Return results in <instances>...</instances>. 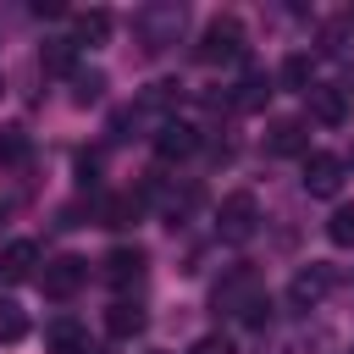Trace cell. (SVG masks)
Masks as SVG:
<instances>
[{
  "mask_svg": "<svg viewBox=\"0 0 354 354\" xmlns=\"http://www.w3.org/2000/svg\"><path fill=\"white\" fill-rule=\"evenodd\" d=\"M337 188H343V155L310 149V155H304V194H310V199H332Z\"/></svg>",
  "mask_w": 354,
  "mask_h": 354,
  "instance_id": "52a82bcc",
  "label": "cell"
},
{
  "mask_svg": "<svg viewBox=\"0 0 354 354\" xmlns=\"http://www.w3.org/2000/svg\"><path fill=\"white\" fill-rule=\"evenodd\" d=\"M183 22H188V11L177 0H155V6H138L133 11V39H138L144 55H160L166 44H177Z\"/></svg>",
  "mask_w": 354,
  "mask_h": 354,
  "instance_id": "6da1fadb",
  "label": "cell"
},
{
  "mask_svg": "<svg viewBox=\"0 0 354 354\" xmlns=\"http://www.w3.org/2000/svg\"><path fill=\"white\" fill-rule=\"evenodd\" d=\"M111 39V11L105 6H88V11H77L72 17V44L83 50V44H105Z\"/></svg>",
  "mask_w": 354,
  "mask_h": 354,
  "instance_id": "e0dca14e",
  "label": "cell"
},
{
  "mask_svg": "<svg viewBox=\"0 0 354 354\" xmlns=\"http://www.w3.org/2000/svg\"><path fill=\"white\" fill-rule=\"evenodd\" d=\"M332 282H337V277H332V266H315V260H310V266H304V271H293V282H288V310H299V315H304V310H315V304L332 293Z\"/></svg>",
  "mask_w": 354,
  "mask_h": 354,
  "instance_id": "ba28073f",
  "label": "cell"
},
{
  "mask_svg": "<svg viewBox=\"0 0 354 354\" xmlns=\"http://www.w3.org/2000/svg\"><path fill=\"white\" fill-rule=\"evenodd\" d=\"M205 66H232V61H243L249 55V33H243V22L238 17H210L205 22V33H199V50H194Z\"/></svg>",
  "mask_w": 354,
  "mask_h": 354,
  "instance_id": "7a4b0ae2",
  "label": "cell"
},
{
  "mask_svg": "<svg viewBox=\"0 0 354 354\" xmlns=\"http://www.w3.org/2000/svg\"><path fill=\"white\" fill-rule=\"evenodd\" d=\"M28 149H33V144H28V133H22V127H6V133H0V166H22V160H28Z\"/></svg>",
  "mask_w": 354,
  "mask_h": 354,
  "instance_id": "603a6c76",
  "label": "cell"
},
{
  "mask_svg": "<svg viewBox=\"0 0 354 354\" xmlns=\"http://www.w3.org/2000/svg\"><path fill=\"white\" fill-rule=\"evenodd\" d=\"M304 105H310V116L321 127H343L348 122V88H337V83H310L304 88Z\"/></svg>",
  "mask_w": 354,
  "mask_h": 354,
  "instance_id": "9c48e42d",
  "label": "cell"
},
{
  "mask_svg": "<svg viewBox=\"0 0 354 354\" xmlns=\"http://www.w3.org/2000/svg\"><path fill=\"white\" fill-rule=\"evenodd\" d=\"M105 100V72H72V105H100Z\"/></svg>",
  "mask_w": 354,
  "mask_h": 354,
  "instance_id": "ffe728a7",
  "label": "cell"
},
{
  "mask_svg": "<svg viewBox=\"0 0 354 354\" xmlns=\"http://www.w3.org/2000/svg\"><path fill=\"white\" fill-rule=\"evenodd\" d=\"M39 260H44L39 243H33V238H17V243L0 249V277H6V282H28V277H39Z\"/></svg>",
  "mask_w": 354,
  "mask_h": 354,
  "instance_id": "4fadbf2b",
  "label": "cell"
},
{
  "mask_svg": "<svg viewBox=\"0 0 354 354\" xmlns=\"http://www.w3.org/2000/svg\"><path fill=\"white\" fill-rule=\"evenodd\" d=\"M260 293H266V288H260V271H254V266H232V271L210 288V310H216V315H238V321H243V310H249Z\"/></svg>",
  "mask_w": 354,
  "mask_h": 354,
  "instance_id": "277c9868",
  "label": "cell"
},
{
  "mask_svg": "<svg viewBox=\"0 0 354 354\" xmlns=\"http://www.w3.org/2000/svg\"><path fill=\"white\" fill-rule=\"evenodd\" d=\"M326 238H332L337 249H354V205H337V210L326 216Z\"/></svg>",
  "mask_w": 354,
  "mask_h": 354,
  "instance_id": "7402d4cb",
  "label": "cell"
},
{
  "mask_svg": "<svg viewBox=\"0 0 354 354\" xmlns=\"http://www.w3.org/2000/svg\"><path fill=\"white\" fill-rule=\"evenodd\" d=\"M39 66H44V72H55V77H72V72H77V44H72V39H44Z\"/></svg>",
  "mask_w": 354,
  "mask_h": 354,
  "instance_id": "ac0fdd59",
  "label": "cell"
},
{
  "mask_svg": "<svg viewBox=\"0 0 354 354\" xmlns=\"http://www.w3.org/2000/svg\"><path fill=\"white\" fill-rule=\"evenodd\" d=\"M271 83H277V77H271L266 66H249V72L238 77V88L227 94V100H232V111H266V100L277 94Z\"/></svg>",
  "mask_w": 354,
  "mask_h": 354,
  "instance_id": "8fae6325",
  "label": "cell"
},
{
  "mask_svg": "<svg viewBox=\"0 0 354 354\" xmlns=\"http://www.w3.org/2000/svg\"><path fill=\"white\" fill-rule=\"evenodd\" d=\"M266 149H271V155H310V122H304V116H277V122H266Z\"/></svg>",
  "mask_w": 354,
  "mask_h": 354,
  "instance_id": "30bf717a",
  "label": "cell"
},
{
  "mask_svg": "<svg viewBox=\"0 0 354 354\" xmlns=\"http://www.w3.org/2000/svg\"><path fill=\"white\" fill-rule=\"evenodd\" d=\"M199 144H205V133H199L194 122H183V116L155 122V155H160V160H188Z\"/></svg>",
  "mask_w": 354,
  "mask_h": 354,
  "instance_id": "8992f818",
  "label": "cell"
},
{
  "mask_svg": "<svg viewBox=\"0 0 354 354\" xmlns=\"http://www.w3.org/2000/svg\"><path fill=\"white\" fill-rule=\"evenodd\" d=\"M83 282H88V260H83V254H55V260H44V271H39L44 299H72Z\"/></svg>",
  "mask_w": 354,
  "mask_h": 354,
  "instance_id": "5b68a950",
  "label": "cell"
},
{
  "mask_svg": "<svg viewBox=\"0 0 354 354\" xmlns=\"http://www.w3.org/2000/svg\"><path fill=\"white\" fill-rule=\"evenodd\" d=\"M77 183H83V188L100 183V155H77Z\"/></svg>",
  "mask_w": 354,
  "mask_h": 354,
  "instance_id": "d4e9b609",
  "label": "cell"
},
{
  "mask_svg": "<svg viewBox=\"0 0 354 354\" xmlns=\"http://www.w3.org/2000/svg\"><path fill=\"white\" fill-rule=\"evenodd\" d=\"M100 266H105V282H116V288H127V282H138V277H144V266H149V254H144L138 243H116V249H111V254H105Z\"/></svg>",
  "mask_w": 354,
  "mask_h": 354,
  "instance_id": "5bb4252c",
  "label": "cell"
},
{
  "mask_svg": "<svg viewBox=\"0 0 354 354\" xmlns=\"http://www.w3.org/2000/svg\"><path fill=\"white\" fill-rule=\"evenodd\" d=\"M144 216V194L138 188H127V194H105L100 205H94V221L100 227H133Z\"/></svg>",
  "mask_w": 354,
  "mask_h": 354,
  "instance_id": "7c38bea8",
  "label": "cell"
},
{
  "mask_svg": "<svg viewBox=\"0 0 354 354\" xmlns=\"http://www.w3.org/2000/svg\"><path fill=\"white\" fill-rule=\"evenodd\" d=\"M0 88H6V83H0Z\"/></svg>",
  "mask_w": 354,
  "mask_h": 354,
  "instance_id": "484cf974",
  "label": "cell"
},
{
  "mask_svg": "<svg viewBox=\"0 0 354 354\" xmlns=\"http://www.w3.org/2000/svg\"><path fill=\"white\" fill-rule=\"evenodd\" d=\"M277 83H282V88H299V94H304V88L315 83V61H310L304 50H293V55H288V61L277 66Z\"/></svg>",
  "mask_w": 354,
  "mask_h": 354,
  "instance_id": "d6986e66",
  "label": "cell"
},
{
  "mask_svg": "<svg viewBox=\"0 0 354 354\" xmlns=\"http://www.w3.org/2000/svg\"><path fill=\"white\" fill-rule=\"evenodd\" d=\"M44 348H50V354H88V332H83V321L55 315V321L44 326Z\"/></svg>",
  "mask_w": 354,
  "mask_h": 354,
  "instance_id": "2e32d148",
  "label": "cell"
},
{
  "mask_svg": "<svg viewBox=\"0 0 354 354\" xmlns=\"http://www.w3.org/2000/svg\"><path fill=\"white\" fill-rule=\"evenodd\" d=\"M254 232H260V199H254L249 188L227 194L221 210H216V238H221V243H249Z\"/></svg>",
  "mask_w": 354,
  "mask_h": 354,
  "instance_id": "3957f363",
  "label": "cell"
},
{
  "mask_svg": "<svg viewBox=\"0 0 354 354\" xmlns=\"http://www.w3.org/2000/svg\"><path fill=\"white\" fill-rule=\"evenodd\" d=\"M144 326H149V310H144L138 299H116V304L105 310V332H111V337H122V343H127V337H138Z\"/></svg>",
  "mask_w": 354,
  "mask_h": 354,
  "instance_id": "9a60e30c",
  "label": "cell"
},
{
  "mask_svg": "<svg viewBox=\"0 0 354 354\" xmlns=\"http://www.w3.org/2000/svg\"><path fill=\"white\" fill-rule=\"evenodd\" d=\"M188 354H232V337H221V332H205V337H194V348Z\"/></svg>",
  "mask_w": 354,
  "mask_h": 354,
  "instance_id": "cb8c5ba5",
  "label": "cell"
},
{
  "mask_svg": "<svg viewBox=\"0 0 354 354\" xmlns=\"http://www.w3.org/2000/svg\"><path fill=\"white\" fill-rule=\"evenodd\" d=\"M22 337H28V315H22V304L0 299V343H22Z\"/></svg>",
  "mask_w": 354,
  "mask_h": 354,
  "instance_id": "44dd1931",
  "label": "cell"
}]
</instances>
